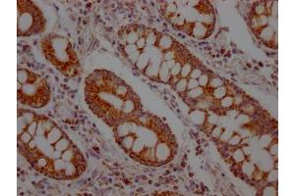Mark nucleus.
Instances as JSON below:
<instances>
[{"instance_id":"nucleus-1","label":"nucleus","mask_w":295,"mask_h":196,"mask_svg":"<svg viewBox=\"0 0 295 196\" xmlns=\"http://www.w3.org/2000/svg\"><path fill=\"white\" fill-rule=\"evenodd\" d=\"M226 92H227L226 87H224L223 85H222V86H219V87H218V88H215V90H214V96H215V98H216V99H222L223 97H225Z\"/></svg>"},{"instance_id":"nucleus-2","label":"nucleus","mask_w":295,"mask_h":196,"mask_svg":"<svg viewBox=\"0 0 295 196\" xmlns=\"http://www.w3.org/2000/svg\"><path fill=\"white\" fill-rule=\"evenodd\" d=\"M203 93H204L203 87H202V86H198V87H196V88L192 89V90H189L188 93H187V95H188L189 97H191V98H199Z\"/></svg>"},{"instance_id":"nucleus-3","label":"nucleus","mask_w":295,"mask_h":196,"mask_svg":"<svg viewBox=\"0 0 295 196\" xmlns=\"http://www.w3.org/2000/svg\"><path fill=\"white\" fill-rule=\"evenodd\" d=\"M193 31H194V35L196 36H202L205 35L206 31H207V27L202 24H197L195 25Z\"/></svg>"},{"instance_id":"nucleus-4","label":"nucleus","mask_w":295,"mask_h":196,"mask_svg":"<svg viewBox=\"0 0 295 196\" xmlns=\"http://www.w3.org/2000/svg\"><path fill=\"white\" fill-rule=\"evenodd\" d=\"M187 85H188V80L185 77H182L176 83V89L179 92H184L187 89Z\"/></svg>"},{"instance_id":"nucleus-5","label":"nucleus","mask_w":295,"mask_h":196,"mask_svg":"<svg viewBox=\"0 0 295 196\" xmlns=\"http://www.w3.org/2000/svg\"><path fill=\"white\" fill-rule=\"evenodd\" d=\"M148 63H149V57L146 54H141L140 56H139V58L137 60V64L139 66V68H141V69L146 68Z\"/></svg>"},{"instance_id":"nucleus-6","label":"nucleus","mask_w":295,"mask_h":196,"mask_svg":"<svg viewBox=\"0 0 295 196\" xmlns=\"http://www.w3.org/2000/svg\"><path fill=\"white\" fill-rule=\"evenodd\" d=\"M233 103H234V99L231 96H225L222 99H220V104L222 107L224 108H230Z\"/></svg>"},{"instance_id":"nucleus-7","label":"nucleus","mask_w":295,"mask_h":196,"mask_svg":"<svg viewBox=\"0 0 295 196\" xmlns=\"http://www.w3.org/2000/svg\"><path fill=\"white\" fill-rule=\"evenodd\" d=\"M68 145H69L68 139L62 138V139H59V142L55 145V147H56V149L59 151H63V150H66L68 148Z\"/></svg>"},{"instance_id":"nucleus-8","label":"nucleus","mask_w":295,"mask_h":196,"mask_svg":"<svg viewBox=\"0 0 295 196\" xmlns=\"http://www.w3.org/2000/svg\"><path fill=\"white\" fill-rule=\"evenodd\" d=\"M209 87H211V88H218L219 86H222L223 85V82L219 77H215L213 80L209 81V83H208Z\"/></svg>"},{"instance_id":"nucleus-9","label":"nucleus","mask_w":295,"mask_h":196,"mask_svg":"<svg viewBox=\"0 0 295 196\" xmlns=\"http://www.w3.org/2000/svg\"><path fill=\"white\" fill-rule=\"evenodd\" d=\"M138 39H139V35L136 31H131V32L128 33V35L126 36V40L129 44H133V43L137 42Z\"/></svg>"},{"instance_id":"nucleus-10","label":"nucleus","mask_w":295,"mask_h":196,"mask_svg":"<svg viewBox=\"0 0 295 196\" xmlns=\"http://www.w3.org/2000/svg\"><path fill=\"white\" fill-rule=\"evenodd\" d=\"M191 71H192V65L190 63H186L181 69V76H182V77L186 78L189 75H190Z\"/></svg>"},{"instance_id":"nucleus-11","label":"nucleus","mask_w":295,"mask_h":196,"mask_svg":"<svg viewBox=\"0 0 295 196\" xmlns=\"http://www.w3.org/2000/svg\"><path fill=\"white\" fill-rule=\"evenodd\" d=\"M181 69H182L181 63H175V65L172 67L171 70H170V76H172V77L178 76L179 75V73L181 72Z\"/></svg>"},{"instance_id":"nucleus-12","label":"nucleus","mask_w":295,"mask_h":196,"mask_svg":"<svg viewBox=\"0 0 295 196\" xmlns=\"http://www.w3.org/2000/svg\"><path fill=\"white\" fill-rule=\"evenodd\" d=\"M123 109H124V111L126 112V113H130V112L133 111V109H134V103H133L132 100H130V99L127 100V101L124 103Z\"/></svg>"},{"instance_id":"nucleus-13","label":"nucleus","mask_w":295,"mask_h":196,"mask_svg":"<svg viewBox=\"0 0 295 196\" xmlns=\"http://www.w3.org/2000/svg\"><path fill=\"white\" fill-rule=\"evenodd\" d=\"M233 158H234V160H235L236 162H241V161H243L244 158H245L243 150H242V149L237 150L236 152L234 153V155H233Z\"/></svg>"},{"instance_id":"nucleus-14","label":"nucleus","mask_w":295,"mask_h":196,"mask_svg":"<svg viewBox=\"0 0 295 196\" xmlns=\"http://www.w3.org/2000/svg\"><path fill=\"white\" fill-rule=\"evenodd\" d=\"M203 74H202V71H201V69H199V68H195L194 70H192L191 71V73H190V77L191 78H194V80H197V78H199L200 77H201Z\"/></svg>"},{"instance_id":"nucleus-15","label":"nucleus","mask_w":295,"mask_h":196,"mask_svg":"<svg viewBox=\"0 0 295 196\" xmlns=\"http://www.w3.org/2000/svg\"><path fill=\"white\" fill-rule=\"evenodd\" d=\"M199 85L200 86H207L208 83H209V77L207 75H202L201 77H199Z\"/></svg>"},{"instance_id":"nucleus-16","label":"nucleus","mask_w":295,"mask_h":196,"mask_svg":"<svg viewBox=\"0 0 295 196\" xmlns=\"http://www.w3.org/2000/svg\"><path fill=\"white\" fill-rule=\"evenodd\" d=\"M198 86H200V85H199V82H198V81H197V80H194V78H191V80H189V81H188L187 88L189 89V90H192V89L196 88V87H198Z\"/></svg>"},{"instance_id":"nucleus-17","label":"nucleus","mask_w":295,"mask_h":196,"mask_svg":"<svg viewBox=\"0 0 295 196\" xmlns=\"http://www.w3.org/2000/svg\"><path fill=\"white\" fill-rule=\"evenodd\" d=\"M32 134L30 133V132H28V131H26V132H24L23 134H22V140H23V142L24 143H29L31 140H32Z\"/></svg>"},{"instance_id":"nucleus-18","label":"nucleus","mask_w":295,"mask_h":196,"mask_svg":"<svg viewBox=\"0 0 295 196\" xmlns=\"http://www.w3.org/2000/svg\"><path fill=\"white\" fill-rule=\"evenodd\" d=\"M240 140H241V137L239 136H233L230 137L229 140H228V143L231 144V145H236V144H238L239 142H240Z\"/></svg>"},{"instance_id":"nucleus-19","label":"nucleus","mask_w":295,"mask_h":196,"mask_svg":"<svg viewBox=\"0 0 295 196\" xmlns=\"http://www.w3.org/2000/svg\"><path fill=\"white\" fill-rule=\"evenodd\" d=\"M145 45H146V39H145V37L142 36V37H140L138 39L136 46H137L138 49H143L145 47Z\"/></svg>"},{"instance_id":"nucleus-20","label":"nucleus","mask_w":295,"mask_h":196,"mask_svg":"<svg viewBox=\"0 0 295 196\" xmlns=\"http://www.w3.org/2000/svg\"><path fill=\"white\" fill-rule=\"evenodd\" d=\"M123 144L125 145L126 147H132L133 145V138L131 136H127L124 138V141H123Z\"/></svg>"}]
</instances>
